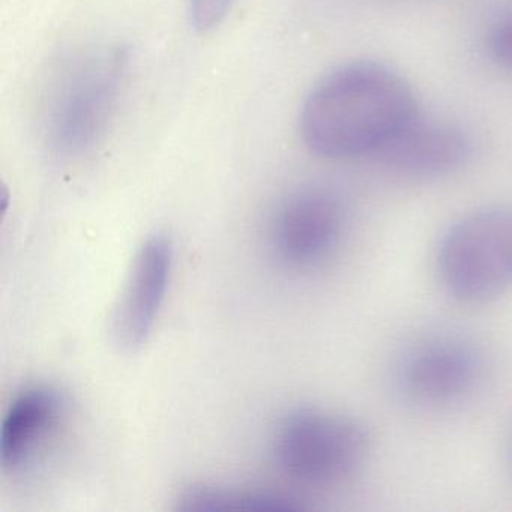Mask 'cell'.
I'll use <instances>...</instances> for the list:
<instances>
[{
    "label": "cell",
    "instance_id": "cell-1",
    "mask_svg": "<svg viewBox=\"0 0 512 512\" xmlns=\"http://www.w3.org/2000/svg\"><path fill=\"white\" fill-rule=\"evenodd\" d=\"M419 116L415 91L398 71L361 59L332 68L311 88L299 133L325 160L376 158Z\"/></svg>",
    "mask_w": 512,
    "mask_h": 512
},
{
    "label": "cell",
    "instance_id": "cell-2",
    "mask_svg": "<svg viewBox=\"0 0 512 512\" xmlns=\"http://www.w3.org/2000/svg\"><path fill=\"white\" fill-rule=\"evenodd\" d=\"M128 74L130 52L121 44L86 49L56 71L41 112L44 143L55 157H86L106 140Z\"/></svg>",
    "mask_w": 512,
    "mask_h": 512
},
{
    "label": "cell",
    "instance_id": "cell-3",
    "mask_svg": "<svg viewBox=\"0 0 512 512\" xmlns=\"http://www.w3.org/2000/svg\"><path fill=\"white\" fill-rule=\"evenodd\" d=\"M370 446V434L358 419L302 407L278 422L271 449L290 481L323 491L349 484L367 463Z\"/></svg>",
    "mask_w": 512,
    "mask_h": 512
},
{
    "label": "cell",
    "instance_id": "cell-4",
    "mask_svg": "<svg viewBox=\"0 0 512 512\" xmlns=\"http://www.w3.org/2000/svg\"><path fill=\"white\" fill-rule=\"evenodd\" d=\"M443 289L463 304L493 301L512 287V208L488 206L448 227L437 250Z\"/></svg>",
    "mask_w": 512,
    "mask_h": 512
},
{
    "label": "cell",
    "instance_id": "cell-5",
    "mask_svg": "<svg viewBox=\"0 0 512 512\" xmlns=\"http://www.w3.org/2000/svg\"><path fill=\"white\" fill-rule=\"evenodd\" d=\"M485 368L484 353L469 338L427 335L395 362L394 385L404 401L419 409H448L478 391Z\"/></svg>",
    "mask_w": 512,
    "mask_h": 512
},
{
    "label": "cell",
    "instance_id": "cell-6",
    "mask_svg": "<svg viewBox=\"0 0 512 512\" xmlns=\"http://www.w3.org/2000/svg\"><path fill=\"white\" fill-rule=\"evenodd\" d=\"M347 208L335 191L308 187L278 203L266 227L272 259L292 272H313L337 254L347 232Z\"/></svg>",
    "mask_w": 512,
    "mask_h": 512
},
{
    "label": "cell",
    "instance_id": "cell-7",
    "mask_svg": "<svg viewBox=\"0 0 512 512\" xmlns=\"http://www.w3.org/2000/svg\"><path fill=\"white\" fill-rule=\"evenodd\" d=\"M70 412L67 395L35 383L14 395L0 428V463L11 475H26L41 463Z\"/></svg>",
    "mask_w": 512,
    "mask_h": 512
},
{
    "label": "cell",
    "instance_id": "cell-8",
    "mask_svg": "<svg viewBox=\"0 0 512 512\" xmlns=\"http://www.w3.org/2000/svg\"><path fill=\"white\" fill-rule=\"evenodd\" d=\"M173 262L167 236L155 233L140 245L113 314V334L121 346L136 349L148 341L169 292Z\"/></svg>",
    "mask_w": 512,
    "mask_h": 512
},
{
    "label": "cell",
    "instance_id": "cell-9",
    "mask_svg": "<svg viewBox=\"0 0 512 512\" xmlns=\"http://www.w3.org/2000/svg\"><path fill=\"white\" fill-rule=\"evenodd\" d=\"M472 151V139L460 125L419 116L374 160L392 175L430 181L460 170Z\"/></svg>",
    "mask_w": 512,
    "mask_h": 512
},
{
    "label": "cell",
    "instance_id": "cell-10",
    "mask_svg": "<svg viewBox=\"0 0 512 512\" xmlns=\"http://www.w3.org/2000/svg\"><path fill=\"white\" fill-rule=\"evenodd\" d=\"M314 508L305 497L262 488H230L191 485L176 497L179 511L298 512Z\"/></svg>",
    "mask_w": 512,
    "mask_h": 512
},
{
    "label": "cell",
    "instance_id": "cell-11",
    "mask_svg": "<svg viewBox=\"0 0 512 512\" xmlns=\"http://www.w3.org/2000/svg\"><path fill=\"white\" fill-rule=\"evenodd\" d=\"M487 53L497 67L512 73V13L500 17L488 29Z\"/></svg>",
    "mask_w": 512,
    "mask_h": 512
},
{
    "label": "cell",
    "instance_id": "cell-12",
    "mask_svg": "<svg viewBox=\"0 0 512 512\" xmlns=\"http://www.w3.org/2000/svg\"><path fill=\"white\" fill-rule=\"evenodd\" d=\"M233 4L235 0H190L191 25L199 32L212 31L224 22Z\"/></svg>",
    "mask_w": 512,
    "mask_h": 512
}]
</instances>
